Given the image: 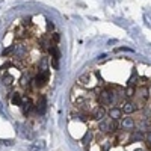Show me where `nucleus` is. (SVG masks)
Wrapping results in <instances>:
<instances>
[{
    "label": "nucleus",
    "instance_id": "f257e3e1",
    "mask_svg": "<svg viewBox=\"0 0 151 151\" xmlns=\"http://www.w3.org/2000/svg\"><path fill=\"white\" fill-rule=\"evenodd\" d=\"M98 101H100V104H103V106H115L116 104V101H118V97H116V94H115V91L113 89H103L101 92H100V95H98Z\"/></svg>",
    "mask_w": 151,
    "mask_h": 151
},
{
    "label": "nucleus",
    "instance_id": "f03ea898",
    "mask_svg": "<svg viewBox=\"0 0 151 151\" xmlns=\"http://www.w3.org/2000/svg\"><path fill=\"white\" fill-rule=\"evenodd\" d=\"M98 130L103 132V133H112V132H115L116 130L115 119H112V118L101 119V121H100V124H98Z\"/></svg>",
    "mask_w": 151,
    "mask_h": 151
},
{
    "label": "nucleus",
    "instance_id": "7ed1b4c3",
    "mask_svg": "<svg viewBox=\"0 0 151 151\" xmlns=\"http://www.w3.org/2000/svg\"><path fill=\"white\" fill-rule=\"evenodd\" d=\"M48 77H50V71L45 70V71H40V74L36 76V77L33 79V83L36 88H42L47 82H48Z\"/></svg>",
    "mask_w": 151,
    "mask_h": 151
},
{
    "label": "nucleus",
    "instance_id": "20e7f679",
    "mask_svg": "<svg viewBox=\"0 0 151 151\" xmlns=\"http://www.w3.org/2000/svg\"><path fill=\"white\" fill-rule=\"evenodd\" d=\"M50 55H52V67H53V70H59V59H60V52H59V48H58V45H53L52 44V47H50Z\"/></svg>",
    "mask_w": 151,
    "mask_h": 151
},
{
    "label": "nucleus",
    "instance_id": "39448f33",
    "mask_svg": "<svg viewBox=\"0 0 151 151\" xmlns=\"http://www.w3.org/2000/svg\"><path fill=\"white\" fill-rule=\"evenodd\" d=\"M119 127H121L122 130H125V132H130V130H133V129L136 127V121H134L133 118H130V116L121 118V125H119Z\"/></svg>",
    "mask_w": 151,
    "mask_h": 151
},
{
    "label": "nucleus",
    "instance_id": "423d86ee",
    "mask_svg": "<svg viewBox=\"0 0 151 151\" xmlns=\"http://www.w3.org/2000/svg\"><path fill=\"white\" fill-rule=\"evenodd\" d=\"M35 110L40 113V115H44L45 113V110H47V100H45L44 95H41L40 98H38V101L35 104Z\"/></svg>",
    "mask_w": 151,
    "mask_h": 151
},
{
    "label": "nucleus",
    "instance_id": "0eeeda50",
    "mask_svg": "<svg viewBox=\"0 0 151 151\" xmlns=\"http://www.w3.org/2000/svg\"><path fill=\"white\" fill-rule=\"evenodd\" d=\"M106 109L103 107V106H97L95 109H94V112H92V119H95V121H101V119H104L106 118Z\"/></svg>",
    "mask_w": 151,
    "mask_h": 151
},
{
    "label": "nucleus",
    "instance_id": "6e6552de",
    "mask_svg": "<svg viewBox=\"0 0 151 151\" xmlns=\"http://www.w3.org/2000/svg\"><path fill=\"white\" fill-rule=\"evenodd\" d=\"M20 107L23 109V113H24V115H29V112H30L35 106H33L32 100H30L29 97H24V98L21 100V106H20Z\"/></svg>",
    "mask_w": 151,
    "mask_h": 151
},
{
    "label": "nucleus",
    "instance_id": "1a4fd4ad",
    "mask_svg": "<svg viewBox=\"0 0 151 151\" xmlns=\"http://www.w3.org/2000/svg\"><path fill=\"white\" fill-rule=\"evenodd\" d=\"M26 55H27L26 45H23V44H15V45H14V56H15V58L23 59Z\"/></svg>",
    "mask_w": 151,
    "mask_h": 151
},
{
    "label": "nucleus",
    "instance_id": "9d476101",
    "mask_svg": "<svg viewBox=\"0 0 151 151\" xmlns=\"http://www.w3.org/2000/svg\"><path fill=\"white\" fill-rule=\"evenodd\" d=\"M121 110H122V113H125V115H132V113L136 110V104L133 101H124L121 104Z\"/></svg>",
    "mask_w": 151,
    "mask_h": 151
},
{
    "label": "nucleus",
    "instance_id": "9b49d317",
    "mask_svg": "<svg viewBox=\"0 0 151 151\" xmlns=\"http://www.w3.org/2000/svg\"><path fill=\"white\" fill-rule=\"evenodd\" d=\"M17 127L20 129L18 130V134L23 137V139H30L32 137V132H30V129L27 127V125H23V124H18Z\"/></svg>",
    "mask_w": 151,
    "mask_h": 151
},
{
    "label": "nucleus",
    "instance_id": "f8f14e48",
    "mask_svg": "<svg viewBox=\"0 0 151 151\" xmlns=\"http://www.w3.org/2000/svg\"><path fill=\"white\" fill-rule=\"evenodd\" d=\"M109 116H110L112 119H115V121L121 119V118H122V110H121V107L112 106V107H110V110H109Z\"/></svg>",
    "mask_w": 151,
    "mask_h": 151
},
{
    "label": "nucleus",
    "instance_id": "ddd939ff",
    "mask_svg": "<svg viewBox=\"0 0 151 151\" xmlns=\"http://www.w3.org/2000/svg\"><path fill=\"white\" fill-rule=\"evenodd\" d=\"M89 79H91V74L89 73H85V74H82L80 77L77 79V82L82 86H88V85H89Z\"/></svg>",
    "mask_w": 151,
    "mask_h": 151
},
{
    "label": "nucleus",
    "instance_id": "4468645a",
    "mask_svg": "<svg viewBox=\"0 0 151 151\" xmlns=\"http://www.w3.org/2000/svg\"><path fill=\"white\" fill-rule=\"evenodd\" d=\"M50 47H52V41L47 40V38H41V40H40V48L42 50V52L50 50Z\"/></svg>",
    "mask_w": 151,
    "mask_h": 151
},
{
    "label": "nucleus",
    "instance_id": "2eb2a0df",
    "mask_svg": "<svg viewBox=\"0 0 151 151\" xmlns=\"http://www.w3.org/2000/svg\"><path fill=\"white\" fill-rule=\"evenodd\" d=\"M136 94L139 95L142 100H147V98H148V95H150V94H148V88H147V86H142V88H139V89L136 91Z\"/></svg>",
    "mask_w": 151,
    "mask_h": 151
},
{
    "label": "nucleus",
    "instance_id": "dca6fc26",
    "mask_svg": "<svg viewBox=\"0 0 151 151\" xmlns=\"http://www.w3.org/2000/svg\"><path fill=\"white\" fill-rule=\"evenodd\" d=\"M21 100H23V97L20 95V92H14V95L11 98V103L15 106H21Z\"/></svg>",
    "mask_w": 151,
    "mask_h": 151
},
{
    "label": "nucleus",
    "instance_id": "f3484780",
    "mask_svg": "<svg viewBox=\"0 0 151 151\" xmlns=\"http://www.w3.org/2000/svg\"><path fill=\"white\" fill-rule=\"evenodd\" d=\"M42 148H44V142H42V141L35 142V144H32V145L29 147L30 151H40V150H42Z\"/></svg>",
    "mask_w": 151,
    "mask_h": 151
},
{
    "label": "nucleus",
    "instance_id": "a211bd4d",
    "mask_svg": "<svg viewBox=\"0 0 151 151\" xmlns=\"http://www.w3.org/2000/svg\"><path fill=\"white\" fill-rule=\"evenodd\" d=\"M136 125L139 127L141 132H145V130H148V127H150V122H148V119H142L139 124H136Z\"/></svg>",
    "mask_w": 151,
    "mask_h": 151
},
{
    "label": "nucleus",
    "instance_id": "6ab92c4d",
    "mask_svg": "<svg viewBox=\"0 0 151 151\" xmlns=\"http://www.w3.org/2000/svg\"><path fill=\"white\" fill-rule=\"evenodd\" d=\"M124 95L127 97V98H132V97H134V95H136V89L130 85V86L127 88V89H125V94H124Z\"/></svg>",
    "mask_w": 151,
    "mask_h": 151
},
{
    "label": "nucleus",
    "instance_id": "aec40b11",
    "mask_svg": "<svg viewBox=\"0 0 151 151\" xmlns=\"http://www.w3.org/2000/svg\"><path fill=\"white\" fill-rule=\"evenodd\" d=\"M40 70H41V71H45V70H48V59H47V58H42V59H41Z\"/></svg>",
    "mask_w": 151,
    "mask_h": 151
},
{
    "label": "nucleus",
    "instance_id": "412c9836",
    "mask_svg": "<svg viewBox=\"0 0 151 151\" xmlns=\"http://www.w3.org/2000/svg\"><path fill=\"white\" fill-rule=\"evenodd\" d=\"M12 82H14V77H12V76H3V85L5 86H11Z\"/></svg>",
    "mask_w": 151,
    "mask_h": 151
},
{
    "label": "nucleus",
    "instance_id": "4be33fe9",
    "mask_svg": "<svg viewBox=\"0 0 151 151\" xmlns=\"http://www.w3.org/2000/svg\"><path fill=\"white\" fill-rule=\"evenodd\" d=\"M26 33H27V32H26V29H18V30H17V33H15V36L21 40V38H26V36H27Z\"/></svg>",
    "mask_w": 151,
    "mask_h": 151
},
{
    "label": "nucleus",
    "instance_id": "5701e85b",
    "mask_svg": "<svg viewBox=\"0 0 151 151\" xmlns=\"http://www.w3.org/2000/svg\"><path fill=\"white\" fill-rule=\"evenodd\" d=\"M29 83H30V77H29V76H23V77H21V85L27 86Z\"/></svg>",
    "mask_w": 151,
    "mask_h": 151
},
{
    "label": "nucleus",
    "instance_id": "b1692460",
    "mask_svg": "<svg viewBox=\"0 0 151 151\" xmlns=\"http://www.w3.org/2000/svg\"><path fill=\"white\" fill-rule=\"evenodd\" d=\"M91 137H92V133H91V132H88V133L83 136V142H85V144H88V142L91 141Z\"/></svg>",
    "mask_w": 151,
    "mask_h": 151
},
{
    "label": "nucleus",
    "instance_id": "393cba45",
    "mask_svg": "<svg viewBox=\"0 0 151 151\" xmlns=\"http://www.w3.org/2000/svg\"><path fill=\"white\" fill-rule=\"evenodd\" d=\"M145 141H147V144H148V145H151V130L145 133Z\"/></svg>",
    "mask_w": 151,
    "mask_h": 151
},
{
    "label": "nucleus",
    "instance_id": "a878e982",
    "mask_svg": "<svg viewBox=\"0 0 151 151\" xmlns=\"http://www.w3.org/2000/svg\"><path fill=\"white\" fill-rule=\"evenodd\" d=\"M55 29V24L52 23V20H47V30L50 32V30H53Z\"/></svg>",
    "mask_w": 151,
    "mask_h": 151
},
{
    "label": "nucleus",
    "instance_id": "bb28decb",
    "mask_svg": "<svg viewBox=\"0 0 151 151\" xmlns=\"http://www.w3.org/2000/svg\"><path fill=\"white\" fill-rule=\"evenodd\" d=\"M12 52H14V45H11L9 48H6L5 52L2 53V55H3V56H6V55H9V53H12Z\"/></svg>",
    "mask_w": 151,
    "mask_h": 151
},
{
    "label": "nucleus",
    "instance_id": "cd10ccee",
    "mask_svg": "<svg viewBox=\"0 0 151 151\" xmlns=\"http://www.w3.org/2000/svg\"><path fill=\"white\" fill-rule=\"evenodd\" d=\"M59 40H60L59 33H53V41H55V42H59Z\"/></svg>",
    "mask_w": 151,
    "mask_h": 151
},
{
    "label": "nucleus",
    "instance_id": "c85d7f7f",
    "mask_svg": "<svg viewBox=\"0 0 151 151\" xmlns=\"http://www.w3.org/2000/svg\"><path fill=\"white\" fill-rule=\"evenodd\" d=\"M150 92H151V86H150Z\"/></svg>",
    "mask_w": 151,
    "mask_h": 151
}]
</instances>
